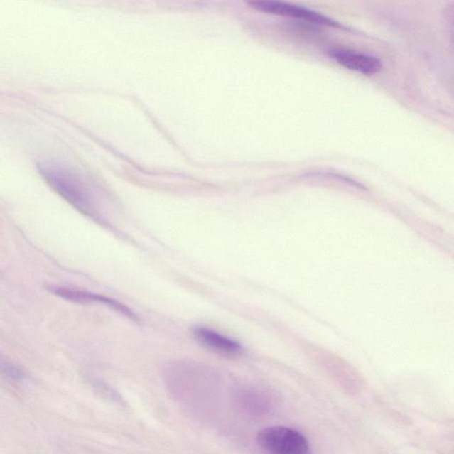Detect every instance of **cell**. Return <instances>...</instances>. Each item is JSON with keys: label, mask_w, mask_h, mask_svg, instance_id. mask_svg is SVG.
Instances as JSON below:
<instances>
[{"label": "cell", "mask_w": 454, "mask_h": 454, "mask_svg": "<svg viewBox=\"0 0 454 454\" xmlns=\"http://www.w3.org/2000/svg\"><path fill=\"white\" fill-rule=\"evenodd\" d=\"M256 441L268 454H312L305 436L288 427L264 428L259 432Z\"/></svg>", "instance_id": "6da1fadb"}, {"label": "cell", "mask_w": 454, "mask_h": 454, "mask_svg": "<svg viewBox=\"0 0 454 454\" xmlns=\"http://www.w3.org/2000/svg\"><path fill=\"white\" fill-rule=\"evenodd\" d=\"M249 5L261 12L273 13L275 16L295 18V19L310 21V23L324 25V26L341 28V30L347 28L338 21L325 16L323 13L305 9V7L293 5V4L271 1V0L270 1L256 0V1H250Z\"/></svg>", "instance_id": "7a4b0ae2"}, {"label": "cell", "mask_w": 454, "mask_h": 454, "mask_svg": "<svg viewBox=\"0 0 454 454\" xmlns=\"http://www.w3.org/2000/svg\"><path fill=\"white\" fill-rule=\"evenodd\" d=\"M328 53L341 66L366 76L380 72L382 69L381 60L367 53L340 48L330 49Z\"/></svg>", "instance_id": "3957f363"}, {"label": "cell", "mask_w": 454, "mask_h": 454, "mask_svg": "<svg viewBox=\"0 0 454 454\" xmlns=\"http://www.w3.org/2000/svg\"><path fill=\"white\" fill-rule=\"evenodd\" d=\"M193 332L200 345L220 355L234 357L242 352V347L239 342L210 328L199 327Z\"/></svg>", "instance_id": "277c9868"}, {"label": "cell", "mask_w": 454, "mask_h": 454, "mask_svg": "<svg viewBox=\"0 0 454 454\" xmlns=\"http://www.w3.org/2000/svg\"><path fill=\"white\" fill-rule=\"evenodd\" d=\"M53 292L62 296L64 299L70 300V301L80 303H102V305L108 306L110 308L116 310L117 312L124 314V315L128 317L129 319L138 321L137 316H136L130 309L121 305L119 302L116 301V300L105 298V296L99 295L92 294V293L89 292L73 291V289L70 288H55Z\"/></svg>", "instance_id": "5b68a950"}, {"label": "cell", "mask_w": 454, "mask_h": 454, "mask_svg": "<svg viewBox=\"0 0 454 454\" xmlns=\"http://www.w3.org/2000/svg\"><path fill=\"white\" fill-rule=\"evenodd\" d=\"M0 374L13 381H20L24 377L23 372L12 363L0 357Z\"/></svg>", "instance_id": "8992f818"}]
</instances>
